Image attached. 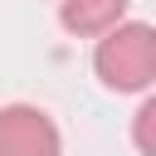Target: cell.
<instances>
[{"instance_id": "3957f363", "label": "cell", "mask_w": 156, "mask_h": 156, "mask_svg": "<svg viewBox=\"0 0 156 156\" xmlns=\"http://www.w3.org/2000/svg\"><path fill=\"white\" fill-rule=\"evenodd\" d=\"M132 0H58V24L78 39H102L112 24L127 20Z\"/></svg>"}, {"instance_id": "277c9868", "label": "cell", "mask_w": 156, "mask_h": 156, "mask_svg": "<svg viewBox=\"0 0 156 156\" xmlns=\"http://www.w3.org/2000/svg\"><path fill=\"white\" fill-rule=\"evenodd\" d=\"M151 127H156V98H141L136 122H132V136H136V151H141V156H156V136H151Z\"/></svg>"}, {"instance_id": "7a4b0ae2", "label": "cell", "mask_w": 156, "mask_h": 156, "mask_svg": "<svg viewBox=\"0 0 156 156\" xmlns=\"http://www.w3.org/2000/svg\"><path fill=\"white\" fill-rule=\"evenodd\" d=\"M0 156H63L58 122L34 102L0 107Z\"/></svg>"}, {"instance_id": "6da1fadb", "label": "cell", "mask_w": 156, "mask_h": 156, "mask_svg": "<svg viewBox=\"0 0 156 156\" xmlns=\"http://www.w3.org/2000/svg\"><path fill=\"white\" fill-rule=\"evenodd\" d=\"M93 73L112 93H146L156 83V29L146 20L112 24L93 49Z\"/></svg>"}]
</instances>
